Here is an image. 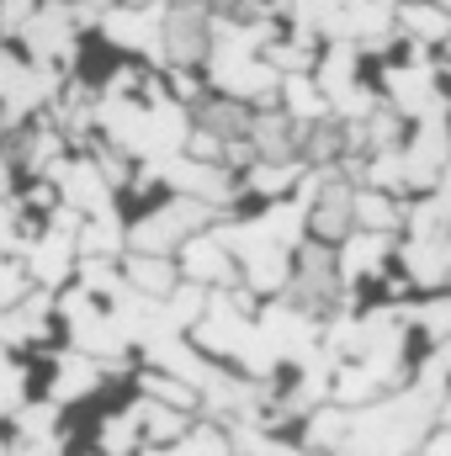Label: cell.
I'll list each match as a JSON object with an SVG mask.
<instances>
[{"label":"cell","mask_w":451,"mask_h":456,"mask_svg":"<svg viewBox=\"0 0 451 456\" xmlns=\"http://www.w3.org/2000/svg\"><path fill=\"white\" fill-rule=\"evenodd\" d=\"M436 409L441 403L425 387L388 393V398H377V403L350 414V436L340 441L335 456H409V446L430 430Z\"/></svg>","instance_id":"obj_1"},{"label":"cell","mask_w":451,"mask_h":456,"mask_svg":"<svg viewBox=\"0 0 451 456\" xmlns=\"http://www.w3.org/2000/svg\"><path fill=\"white\" fill-rule=\"evenodd\" d=\"M208 218H213L208 202H197V197H176V202H165L160 213H149L144 224L127 228V244H133V255H170V249L192 244Z\"/></svg>","instance_id":"obj_2"},{"label":"cell","mask_w":451,"mask_h":456,"mask_svg":"<svg viewBox=\"0 0 451 456\" xmlns=\"http://www.w3.org/2000/svg\"><path fill=\"white\" fill-rule=\"evenodd\" d=\"M213 48V16L202 5H165V32H160V53L170 69L197 64Z\"/></svg>","instance_id":"obj_3"},{"label":"cell","mask_w":451,"mask_h":456,"mask_svg":"<svg viewBox=\"0 0 451 456\" xmlns=\"http://www.w3.org/2000/svg\"><path fill=\"white\" fill-rule=\"evenodd\" d=\"M48 181L59 186L64 208H75L80 218H86V213H91V218L112 213V181L102 175L96 159H59V165L48 170Z\"/></svg>","instance_id":"obj_4"},{"label":"cell","mask_w":451,"mask_h":456,"mask_svg":"<svg viewBox=\"0 0 451 456\" xmlns=\"http://www.w3.org/2000/svg\"><path fill=\"white\" fill-rule=\"evenodd\" d=\"M75 27H80V16H75L70 5L48 0V5H37V16L21 27V37H27L32 59L53 69V64H70V53H75Z\"/></svg>","instance_id":"obj_5"},{"label":"cell","mask_w":451,"mask_h":456,"mask_svg":"<svg viewBox=\"0 0 451 456\" xmlns=\"http://www.w3.org/2000/svg\"><path fill=\"white\" fill-rule=\"evenodd\" d=\"M292 281H298V308H303V314L330 308L340 297V287H345V281H340V260L330 255V244H303Z\"/></svg>","instance_id":"obj_6"},{"label":"cell","mask_w":451,"mask_h":456,"mask_svg":"<svg viewBox=\"0 0 451 456\" xmlns=\"http://www.w3.org/2000/svg\"><path fill=\"white\" fill-rule=\"evenodd\" d=\"M234 255H228V244L218 233H197L192 244H181V276L192 281V287H228L234 281Z\"/></svg>","instance_id":"obj_7"},{"label":"cell","mask_w":451,"mask_h":456,"mask_svg":"<svg viewBox=\"0 0 451 456\" xmlns=\"http://www.w3.org/2000/svg\"><path fill=\"white\" fill-rule=\"evenodd\" d=\"M404 271L420 287H447L451 281V233H414L404 244Z\"/></svg>","instance_id":"obj_8"},{"label":"cell","mask_w":451,"mask_h":456,"mask_svg":"<svg viewBox=\"0 0 451 456\" xmlns=\"http://www.w3.org/2000/svg\"><path fill=\"white\" fill-rule=\"evenodd\" d=\"M75 239H80V233L43 228V233L32 239V281H43V287H59V281L70 276L75 255H80V244H75Z\"/></svg>","instance_id":"obj_9"},{"label":"cell","mask_w":451,"mask_h":456,"mask_svg":"<svg viewBox=\"0 0 451 456\" xmlns=\"http://www.w3.org/2000/svg\"><path fill=\"white\" fill-rule=\"evenodd\" d=\"M48 308H53L48 287L27 292V297H21L16 308H5V314H0V350H11V345H32V340H43V330H48Z\"/></svg>","instance_id":"obj_10"},{"label":"cell","mask_w":451,"mask_h":456,"mask_svg":"<svg viewBox=\"0 0 451 456\" xmlns=\"http://www.w3.org/2000/svg\"><path fill=\"white\" fill-rule=\"evenodd\" d=\"M102 387V361H91L86 350H64L59 355V371H53V403H75V398H86V393H96Z\"/></svg>","instance_id":"obj_11"},{"label":"cell","mask_w":451,"mask_h":456,"mask_svg":"<svg viewBox=\"0 0 451 456\" xmlns=\"http://www.w3.org/2000/svg\"><path fill=\"white\" fill-rule=\"evenodd\" d=\"M335 260H340V281L377 276V271H382V260H388V233H366V228H356V233L335 249Z\"/></svg>","instance_id":"obj_12"},{"label":"cell","mask_w":451,"mask_h":456,"mask_svg":"<svg viewBox=\"0 0 451 456\" xmlns=\"http://www.w3.org/2000/svg\"><path fill=\"white\" fill-rule=\"evenodd\" d=\"M181 265H170V255H133L127 260V287L144 292V297H170L181 281Z\"/></svg>","instance_id":"obj_13"},{"label":"cell","mask_w":451,"mask_h":456,"mask_svg":"<svg viewBox=\"0 0 451 456\" xmlns=\"http://www.w3.org/2000/svg\"><path fill=\"white\" fill-rule=\"evenodd\" d=\"M398 27H404L414 43H451V16H447V5H436V0L398 5Z\"/></svg>","instance_id":"obj_14"},{"label":"cell","mask_w":451,"mask_h":456,"mask_svg":"<svg viewBox=\"0 0 451 456\" xmlns=\"http://www.w3.org/2000/svg\"><path fill=\"white\" fill-rule=\"evenodd\" d=\"M282 107H287V117H298V122H324L330 117V96L319 91L314 75H287L282 80Z\"/></svg>","instance_id":"obj_15"},{"label":"cell","mask_w":451,"mask_h":456,"mask_svg":"<svg viewBox=\"0 0 451 456\" xmlns=\"http://www.w3.org/2000/svg\"><path fill=\"white\" fill-rule=\"evenodd\" d=\"M149 361L160 366V371H170V377H181V382H192V387H202L208 377H213V366L192 350L186 340H165V345H154L149 350Z\"/></svg>","instance_id":"obj_16"},{"label":"cell","mask_w":451,"mask_h":456,"mask_svg":"<svg viewBox=\"0 0 451 456\" xmlns=\"http://www.w3.org/2000/svg\"><path fill=\"white\" fill-rule=\"evenodd\" d=\"M138 414H144V436H149L154 446H181V441L192 436V414H181V409H170V403L144 398Z\"/></svg>","instance_id":"obj_17"},{"label":"cell","mask_w":451,"mask_h":456,"mask_svg":"<svg viewBox=\"0 0 451 456\" xmlns=\"http://www.w3.org/2000/svg\"><path fill=\"white\" fill-rule=\"evenodd\" d=\"M80 260H112L117 249L127 244V228L117 224V213H102V218H91V224H80Z\"/></svg>","instance_id":"obj_18"},{"label":"cell","mask_w":451,"mask_h":456,"mask_svg":"<svg viewBox=\"0 0 451 456\" xmlns=\"http://www.w3.org/2000/svg\"><path fill=\"white\" fill-rule=\"evenodd\" d=\"M398 224H404V208H398L388 191H372V186L356 191V228H366V233H393Z\"/></svg>","instance_id":"obj_19"},{"label":"cell","mask_w":451,"mask_h":456,"mask_svg":"<svg viewBox=\"0 0 451 456\" xmlns=\"http://www.w3.org/2000/svg\"><path fill=\"white\" fill-rule=\"evenodd\" d=\"M350 436V414L340 403H324L308 414V436H303V452H340V441Z\"/></svg>","instance_id":"obj_20"},{"label":"cell","mask_w":451,"mask_h":456,"mask_svg":"<svg viewBox=\"0 0 451 456\" xmlns=\"http://www.w3.org/2000/svg\"><path fill=\"white\" fill-rule=\"evenodd\" d=\"M138 436H144V414H138V409L112 414V419L102 425V452L107 456H127L133 446H138Z\"/></svg>","instance_id":"obj_21"},{"label":"cell","mask_w":451,"mask_h":456,"mask_svg":"<svg viewBox=\"0 0 451 456\" xmlns=\"http://www.w3.org/2000/svg\"><path fill=\"white\" fill-rule=\"evenodd\" d=\"M53 430H59V403L53 398L48 403H27L16 414V441H59Z\"/></svg>","instance_id":"obj_22"},{"label":"cell","mask_w":451,"mask_h":456,"mask_svg":"<svg viewBox=\"0 0 451 456\" xmlns=\"http://www.w3.org/2000/svg\"><path fill=\"white\" fill-rule=\"evenodd\" d=\"M144 393H149L154 403H170V409H181V414H192V409H197V393H192V382H181V377H170V371H154V377H144Z\"/></svg>","instance_id":"obj_23"},{"label":"cell","mask_w":451,"mask_h":456,"mask_svg":"<svg viewBox=\"0 0 451 456\" xmlns=\"http://www.w3.org/2000/svg\"><path fill=\"white\" fill-rule=\"evenodd\" d=\"M27 409V371L11 361V350H0V414L16 419Z\"/></svg>","instance_id":"obj_24"},{"label":"cell","mask_w":451,"mask_h":456,"mask_svg":"<svg viewBox=\"0 0 451 456\" xmlns=\"http://www.w3.org/2000/svg\"><path fill=\"white\" fill-rule=\"evenodd\" d=\"M409 330H425V340H451V297H436L425 303L420 314H409Z\"/></svg>","instance_id":"obj_25"},{"label":"cell","mask_w":451,"mask_h":456,"mask_svg":"<svg viewBox=\"0 0 451 456\" xmlns=\"http://www.w3.org/2000/svg\"><path fill=\"white\" fill-rule=\"evenodd\" d=\"M298 175V165H250V191H260V197H271V202H282V191H287V181Z\"/></svg>","instance_id":"obj_26"},{"label":"cell","mask_w":451,"mask_h":456,"mask_svg":"<svg viewBox=\"0 0 451 456\" xmlns=\"http://www.w3.org/2000/svg\"><path fill=\"white\" fill-rule=\"evenodd\" d=\"M80 287L91 297H117L122 292V276H117L112 260H80Z\"/></svg>","instance_id":"obj_27"},{"label":"cell","mask_w":451,"mask_h":456,"mask_svg":"<svg viewBox=\"0 0 451 456\" xmlns=\"http://www.w3.org/2000/svg\"><path fill=\"white\" fill-rule=\"evenodd\" d=\"M27 292H32V287H27V271H21L16 260H5V255H0V314H5V308H16Z\"/></svg>","instance_id":"obj_28"},{"label":"cell","mask_w":451,"mask_h":456,"mask_svg":"<svg viewBox=\"0 0 451 456\" xmlns=\"http://www.w3.org/2000/svg\"><path fill=\"white\" fill-rule=\"evenodd\" d=\"M32 16H37V5H32V0H0V21H5V32H11V27L21 32Z\"/></svg>","instance_id":"obj_29"},{"label":"cell","mask_w":451,"mask_h":456,"mask_svg":"<svg viewBox=\"0 0 451 456\" xmlns=\"http://www.w3.org/2000/svg\"><path fill=\"white\" fill-rule=\"evenodd\" d=\"M21 244V228H16V213L0 202V249H16Z\"/></svg>","instance_id":"obj_30"},{"label":"cell","mask_w":451,"mask_h":456,"mask_svg":"<svg viewBox=\"0 0 451 456\" xmlns=\"http://www.w3.org/2000/svg\"><path fill=\"white\" fill-rule=\"evenodd\" d=\"M239 456H314V452H298V446H282V441H260L255 452H239Z\"/></svg>","instance_id":"obj_31"},{"label":"cell","mask_w":451,"mask_h":456,"mask_svg":"<svg viewBox=\"0 0 451 456\" xmlns=\"http://www.w3.org/2000/svg\"><path fill=\"white\" fill-rule=\"evenodd\" d=\"M420 456H451V430H436V436H425V452Z\"/></svg>","instance_id":"obj_32"},{"label":"cell","mask_w":451,"mask_h":456,"mask_svg":"<svg viewBox=\"0 0 451 456\" xmlns=\"http://www.w3.org/2000/svg\"><path fill=\"white\" fill-rule=\"evenodd\" d=\"M0 37H5V21H0Z\"/></svg>","instance_id":"obj_33"},{"label":"cell","mask_w":451,"mask_h":456,"mask_svg":"<svg viewBox=\"0 0 451 456\" xmlns=\"http://www.w3.org/2000/svg\"><path fill=\"white\" fill-rule=\"evenodd\" d=\"M59 5H64V0H59Z\"/></svg>","instance_id":"obj_34"},{"label":"cell","mask_w":451,"mask_h":456,"mask_svg":"<svg viewBox=\"0 0 451 456\" xmlns=\"http://www.w3.org/2000/svg\"><path fill=\"white\" fill-rule=\"evenodd\" d=\"M447 48H451V43H447Z\"/></svg>","instance_id":"obj_35"},{"label":"cell","mask_w":451,"mask_h":456,"mask_svg":"<svg viewBox=\"0 0 451 456\" xmlns=\"http://www.w3.org/2000/svg\"><path fill=\"white\" fill-rule=\"evenodd\" d=\"M0 456H5V452H0Z\"/></svg>","instance_id":"obj_36"}]
</instances>
